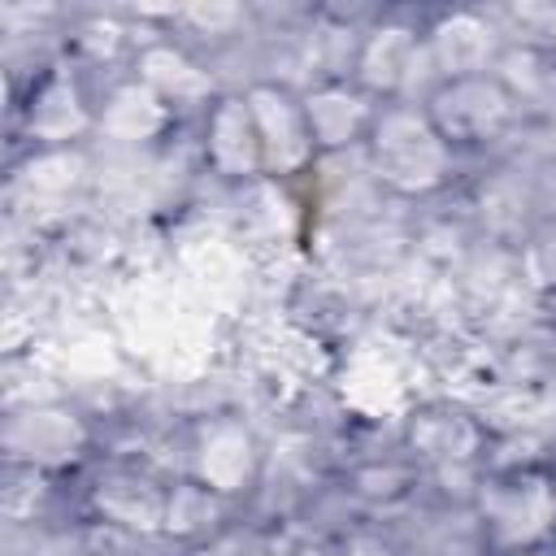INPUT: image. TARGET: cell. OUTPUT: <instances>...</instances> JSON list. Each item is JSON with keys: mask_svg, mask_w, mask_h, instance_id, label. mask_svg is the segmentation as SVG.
I'll return each instance as SVG.
<instances>
[{"mask_svg": "<svg viewBox=\"0 0 556 556\" xmlns=\"http://www.w3.org/2000/svg\"><path fill=\"white\" fill-rule=\"evenodd\" d=\"M165 504H169V482H161L148 465H130V460L104 465L87 486L91 521L113 526L130 539L165 534Z\"/></svg>", "mask_w": 556, "mask_h": 556, "instance_id": "6", "label": "cell"}, {"mask_svg": "<svg viewBox=\"0 0 556 556\" xmlns=\"http://www.w3.org/2000/svg\"><path fill=\"white\" fill-rule=\"evenodd\" d=\"M135 78L143 87H152L174 113L182 109H208L222 91H217V78L208 65H200L195 56H187L174 39L165 35H152L139 52H135Z\"/></svg>", "mask_w": 556, "mask_h": 556, "instance_id": "12", "label": "cell"}, {"mask_svg": "<svg viewBox=\"0 0 556 556\" xmlns=\"http://www.w3.org/2000/svg\"><path fill=\"white\" fill-rule=\"evenodd\" d=\"M426 113L434 130L447 139V148L460 152H491L526 130V109L513 100V91L495 74L473 78H447L426 96Z\"/></svg>", "mask_w": 556, "mask_h": 556, "instance_id": "3", "label": "cell"}, {"mask_svg": "<svg viewBox=\"0 0 556 556\" xmlns=\"http://www.w3.org/2000/svg\"><path fill=\"white\" fill-rule=\"evenodd\" d=\"M174 122H178V113L152 87H143L139 78H126V83L104 91L96 135L109 139V143H122V148H139V143L161 139Z\"/></svg>", "mask_w": 556, "mask_h": 556, "instance_id": "14", "label": "cell"}, {"mask_svg": "<svg viewBox=\"0 0 556 556\" xmlns=\"http://www.w3.org/2000/svg\"><path fill=\"white\" fill-rule=\"evenodd\" d=\"M426 48L439 70V83H447V78L491 74L504 52V35H495L491 22L478 13H443L426 30Z\"/></svg>", "mask_w": 556, "mask_h": 556, "instance_id": "13", "label": "cell"}, {"mask_svg": "<svg viewBox=\"0 0 556 556\" xmlns=\"http://www.w3.org/2000/svg\"><path fill=\"white\" fill-rule=\"evenodd\" d=\"M300 100H304V117H308V130H313V143L321 156L361 152L369 139V126L378 117V104H382L352 78L313 83L300 91Z\"/></svg>", "mask_w": 556, "mask_h": 556, "instance_id": "11", "label": "cell"}, {"mask_svg": "<svg viewBox=\"0 0 556 556\" xmlns=\"http://www.w3.org/2000/svg\"><path fill=\"white\" fill-rule=\"evenodd\" d=\"M486 443V421L452 404H426L404 421V452L426 473L447 465H482Z\"/></svg>", "mask_w": 556, "mask_h": 556, "instance_id": "10", "label": "cell"}, {"mask_svg": "<svg viewBox=\"0 0 556 556\" xmlns=\"http://www.w3.org/2000/svg\"><path fill=\"white\" fill-rule=\"evenodd\" d=\"M96 117H100V104L87 96V83L74 65L56 61L52 70L35 74L30 100H26V135L35 152L83 143L87 135H96Z\"/></svg>", "mask_w": 556, "mask_h": 556, "instance_id": "7", "label": "cell"}, {"mask_svg": "<svg viewBox=\"0 0 556 556\" xmlns=\"http://www.w3.org/2000/svg\"><path fill=\"white\" fill-rule=\"evenodd\" d=\"M4 447H9V465H26V469H39V473H61V469H74L87 456L91 430L78 413L61 408V404H39L30 413L9 417Z\"/></svg>", "mask_w": 556, "mask_h": 556, "instance_id": "9", "label": "cell"}, {"mask_svg": "<svg viewBox=\"0 0 556 556\" xmlns=\"http://www.w3.org/2000/svg\"><path fill=\"white\" fill-rule=\"evenodd\" d=\"M361 152L374 182L404 200L439 195L456 178V152L434 130L426 104H413V100L378 104V117Z\"/></svg>", "mask_w": 556, "mask_h": 556, "instance_id": "1", "label": "cell"}, {"mask_svg": "<svg viewBox=\"0 0 556 556\" xmlns=\"http://www.w3.org/2000/svg\"><path fill=\"white\" fill-rule=\"evenodd\" d=\"M339 556H404V543H400V534H395L391 526L361 517V521L343 534Z\"/></svg>", "mask_w": 556, "mask_h": 556, "instance_id": "16", "label": "cell"}, {"mask_svg": "<svg viewBox=\"0 0 556 556\" xmlns=\"http://www.w3.org/2000/svg\"><path fill=\"white\" fill-rule=\"evenodd\" d=\"M187 465H191L187 478H200L204 486H213L226 500H239V495L256 491L265 456H261V443L243 417L217 413V417H204L195 426Z\"/></svg>", "mask_w": 556, "mask_h": 556, "instance_id": "5", "label": "cell"}, {"mask_svg": "<svg viewBox=\"0 0 556 556\" xmlns=\"http://www.w3.org/2000/svg\"><path fill=\"white\" fill-rule=\"evenodd\" d=\"M200 161L213 178L222 182H261L265 178V152L261 135L248 109L243 91H222L204 113H200Z\"/></svg>", "mask_w": 556, "mask_h": 556, "instance_id": "8", "label": "cell"}, {"mask_svg": "<svg viewBox=\"0 0 556 556\" xmlns=\"http://www.w3.org/2000/svg\"><path fill=\"white\" fill-rule=\"evenodd\" d=\"M230 530V500L204 486L200 478H178L169 482V504H165V539L182 547H200Z\"/></svg>", "mask_w": 556, "mask_h": 556, "instance_id": "15", "label": "cell"}, {"mask_svg": "<svg viewBox=\"0 0 556 556\" xmlns=\"http://www.w3.org/2000/svg\"><path fill=\"white\" fill-rule=\"evenodd\" d=\"M243 96H248V109H252V122L261 135L265 178L282 182V187L295 178H308L317 169L321 152L313 143L300 91L287 83H252V87H243Z\"/></svg>", "mask_w": 556, "mask_h": 556, "instance_id": "4", "label": "cell"}, {"mask_svg": "<svg viewBox=\"0 0 556 556\" xmlns=\"http://www.w3.org/2000/svg\"><path fill=\"white\" fill-rule=\"evenodd\" d=\"M473 521L491 556L556 539V478L543 465L486 469L473 495Z\"/></svg>", "mask_w": 556, "mask_h": 556, "instance_id": "2", "label": "cell"}]
</instances>
